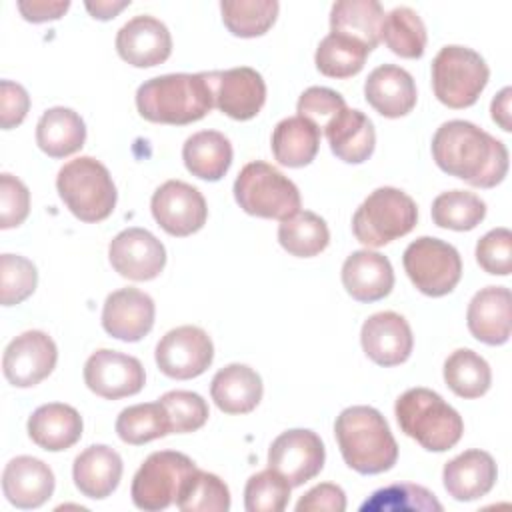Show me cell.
Masks as SVG:
<instances>
[{"label":"cell","mask_w":512,"mask_h":512,"mask_svg":"<svg viewBox=\"0 0 512 512\" xmlns=\"http://www.w3.org/2000/svg\"><path fill=\"white\" fill-rule=\"evenodd\" d=\"M432 158L442 172L478 188L500 184L508 172L504 142L468 120H448L436 130Z\"/></svg>","instance_id":"obj_1"},{"label":"cell","mask_w":512,"mask_h":512,"mask_svg":"<svg viewBox=\"0 0 512 512\" xmlns=\"http://www.w3.org/2000/svg\"><path fill=\"white\" fill-rule=\"evenodd\" d=\"M214 106V72L164 74L142 82L136 108L156 124H190L202 120Z\"/></svg>","instance_id":"obj_2"},{"label":"cell","mask_w":512,"mask_h":512,"mask_svg":"<svg viewBox=\"0 0 512 512\" xmlns=\"http://www.w3.org/2000/svg\"><path fill=\"white\" fill-rule=\"evenodd\" d=\"M344 462L358 474H380L398 460V444L384 416L372 406L344 408L334 422Z\"/></svg>","instance_id":"obj_3"},{"label":"cell","mask_w":512,"mask_h":512,"mask_svg":"<svg viewBox=\"0 0 512 512\" xmlns=\"http://www.w3.org/2000/svg\"><path fill=\"white\" fill-rule=\"evenodd\" d=\"M394 414L400 430L424 450L446 452L464 432L462 416L434 390L410 388L398 396Z\"/></svg>","instance_id":"obj_4"},{"label":"cell","mask_w":512,"mask_h":512,"mask_svg":"<svg viewBox=\"0 0 512 512\" xmlns=\"http://www.w3.org/2000/svg\"><path fill=\"white\" fill-rule=\"evenodd\" d=\"M56 188L66 208L82 222L106 220L116 206V186L108 168L92 156H80L66 162Z\"/></svg>","instance_id":"obj_5"},{"label":"cell","mask_w":512,"mask_h":512,"mask_svg":"<svg viewBox=\"0 0 512 512\" xmlns=\"http://www.w3.org/2000/svg\"><path fill=\"white\" fill-rule=\"evenodd\" d=\"M234 198L238 206L258 218L286 220L300 210V192L296 184L268 162H248L234 180Z\"/></svg>","instance_id":"obj_6"},{"label":"cell","mask_w":512,"mask_h":512,"mask_svg":"<svg viewBox=\"0 0 512 512\" xmlns=\"http://www.w3.org/2000/svg\"><path fill=\"white\" fill-rule=\"evenodd\" d=\"M418 220L416 202L392 186L376 188L356 208L352 232L364 246L380 248L400 236H406Z\"/></svg>","instance_id":"obj_7"},{"label":"cell","mask_w":512,"mask_h":512,"mask_svg":"<svg viewBox=\"0 0 512 512\" xmlns=\"http://www.w3.org/2000/svg\"><path fill=\"white\" fill-rule=\"evenodd\" d=\"M490 78L484 58L466 46L450 44L440 48L432 60V88L448 108L472 106Z\"/></svg>","instance_id":"obj_8"},{"label":"cell","mask_w":512,"mask_h":512,"mask_svg":"<svg viewBox=\"0 0 512 512\" xmlns=\"http://www.w3.org/2000/svg\"><path fill=\"white\" fill-rule=\"evenodd\" d=\"M410 282L426 296L450 294L462 276L458 250L434 236H420L408 244L402 256Z\"/></svg>","instance_id":"obj_9"},{"label":"cell","mask_w":512,"mask_h":512,"mask_svg":"<svg viewBox=\"0 0 512 512\" xmlns=\"http://www.w3.org/2000/svg\"><path fill=\"white\" fill-rule=\"evenodd\" d=\"M196 470L192 458L174 450L152 452L132 478L130 496L136 508L158 512L176 502L184 480Z\"/></svg>","instance_id":"obj_10"},{"label":"cell","mask_w":512,"mask_h":512,"mask_svg":"<svg viewBox=\"0 0 512 512\" xmlns=\"http://www.w3.org/2000/svg\"><path fill=\"white\" fill-rule=\"evenodd\" d=\"M156 364L162 374L176 380H188L204 374L214 358L210 336L198 326H178L166 332L156 344Z\"/></svg>","instance_id":"obj_11"},{"label":"cell","mask_w":512,"mask_h":512,"mask_svg":"<svg viewBox=\"0 0 512 512\" xmlns=\"http://www.w3.org/2000/svg\"><path fill=\"white\" fill-rule=\"evenodd\" d=\"M150 210L158 226L170 236H190L208 218V206L198 188L182 180H166L152 194Z\"/></svg>","instance_id":"obj_12"},{"label":"cell","mask_w":512,"mask_h":512,"mask_svg":"<svg viewBox=\"0 0 512 512\" xmlns=\"http://www.w3.org/2000/svg\"><path fill=\"white\" fill-rule=\"evenodd\" d=\"M324 444L306 428H292L274 438L268 450V468L282 474L292 488L320 474L324 466Z\"/></svg>","instance_id":"obj_13"},{"label":"cell","mask_w":512,"mask_h":512,"mask_svg":"<svg viewBox=\"0 0 512 512\" xmlns=\"http://www.w3.org/2000/svg\"><path fill=\"white\" fill-rule=\"evenodd\" d=\"M58 360L54 340L42 330H26L4 350L2 372L12 386L30 388L50 376Z\"/></svg>","instance_id":"obj_14"},{"label":"cell","mask_w":512,"mask_h":512,"mask_svg":"<svg viewBox=\"0 0 512 512\" xmlns=\"http://www.w3.org/2000/svg\"><path fill=\"white\" fill-rule=\"evenodd\" d=\"M86 386L106 400L134 396L144 388L146 372L138 358L100 348L84 364Z\"/></svg>","instance_id":"obj_15"},{"label":"cell","mask_w":512,"mask_h":512,"mask_svg":"<svg viewBox=\"0 0 512 512\" xmlns=\"http://www.w3.org/2000/svg\"><path fill=\"white\" fill-rule=\"evenodd\" d=\"M112 268L128 280H152L166 264L164 244L146 228H126L108 246Z\"/></svg>","instance_id":"obj_16"},{"label":"cell","mask_w":512,"mask_h":512,"mask_svg":"<svg viewBox=\"0 0 512 512\" xmlns=\"http://www.w3.org/2000/svg\"><path fill=\"white\" fill-rule=\"evenodd\" d=\"M120 58L136 68L158 66L172 52V36L164 22L154 16L138 14L130 18L116 34Z\"/></svg>","instance_id":"obj_17"},{"label":"cell","mask_w":512,"mask_h":512,"mask_svg":"<svg viewBox=\"0 0 512 512\" xmlns=\"http://www.w3.org/2000/svg\"><path fill=\"white\" fill-rule=\"evenodd\" d=\"M360 342L366 356L378 366H398L412 354L414 338L410 324L396 312H376L364 320Z\"/></svg>","instance_id":"obj_18"},{"label":"cell","mask_w":512,"mask_h":512,"mask_svg":"<svg viewBox=\"0 0 512 512\" xmlns=\"http://www.w3.org/2000/svg\"><path fill=\"white\" fill-rule=\"evenodd\" d=\"M154 300L138 288H120L108 294L102 308L104 330L118 340L138 342L154 326Z\"/></svg>","instance_id":"obj_19"},{"label":"cell","mask_w":512,"mask_h":512,"mask_svg":"<svg viewBox=\"0 0 512 512\" xmlns=\"http://www.w3.org/2000/svg\"><path fill=\"white\" fill-rule=\"evenodd\" d=\"M266 102V84L250 66L214 72V104L234 120L254 118Z\"/></svg>","instance_id":"obj_20"},{"label":"cell","mask_w":512,"mask_h":512,"mask_svg":"<svg viewBox=\"0 0 512 512\" xmlns=\"http://www.w3.org/2000/svg\"><path fill=\"white\" fill-rule=\"evenodd\" d=\"M2 492L16 508H38L54 492V474L46 462L34 456H16L2 472Z\"/></svg>","instance_id":"obj_21"},{"label":"cell","mask_w":512,"mask_h":512,"mask_svg":"<svg viewBox=\"0 0 512 512\" xmlns=\"http://www.w3.org/2000/svg\"><path fill=\"white\" fill-rule=\"evenodd\" d=\"M498 478L494 458L484 450H466L446 462L442 480L448 496L458 502H470L486 496Z\"/></svg>","instance_id":"obj_22"},{"label":"cell","mask_w":512,"mask_h":512,"mask_svg":"<svg viewBox=\"0 0 512 512\" xmlns=\"http://www.w3.org/2000/svg\"><path fill=\"white\" fill-rule=\"evenodd\" d=\"M366 102L386 118H400L416 106V84L410 72L396 64L374 68L364 82Z\"/></svg>","instance_id":"obj_23"},{"label":"cell","mask_w":512,"mask_h":512,"mask_svg":"<svg viewBox=\"0 0 512 512\" xmlns=\"http://www.w3.org/2000/svg\"><path fill=\"white\" fill-rule=\"evenodd\" d=\"M510 302V290L504 286L478 290L466 312L470 334L488 346L506 344L510 338Z\"/></svg>","instance_id":"obj_24"},{"label":"cell","mask_w":512,"mask_h":512,"mask_svg":"<svg viewBox=\"0 0 512 512\" xmlns=\"http://www.w3.org/2000/svg\"><path fill=\"white\" fill-rule=\"evenodd\" d=\"M342 284L354 300L376 302L390 294L394 270L384 254L356 250L342 264Z\"/></svg>","instance_id":"obj_25"},{"label":"cell","mask_w":512,"mask_h":512,"mask_svg":"<svg viewBox=\"0 0 512 512\" xmlns=\"http://www.w3.org/2000/svg\"><path fill=\"white\" fill-rule=\"evenodd\" d=\"M72 478L86 498L102 500L116 490L122 478V458L106 444H92L74 458Z\"/></svg>","instance_id":"obj_26"},{"label":"cell","mask_w":512,"mask_h":512,"mask_svg":"<svg viewBox=\"0 0 512 512\" xmlns=\"http://www.w3.org/2000/svg\"><path fill=\"white\" fill-rule=\"evenodd\" d=\"M28 436L42 450H68L82 436V416L62 402L42 404L28 418Z\"/></svg>","instance_id":"obj_27"},{"label":"cell","mask_w":512,"mask_h":512,"mask_svg":"<svg viewBox=\"0 0 512 512\" xmlns=\"http://www.w3.org/2000/svg\"><path fill=\"white\" fill-rule=\"evenodd\" d=\"M324 132L332 154L348 164H360L374 152V124L360 110L346 106L336 118L328 122Z\"/></svg>","instance_id":"obj_28"},{"label":"cell","mask_w":512,"mask_h":512,"mask_svg":"<svg viewBox=\"0 0 512 512\" xmlns=\"http://www.w3.org/2000/svg\"><path fill=\"white\" fill-rule=\"evenodd\" d=\"M262 378L246 364H228L220 368L210 384L214 404L226 414H248L262 400Z\"/></svg>","instance_id":"obj_29"},{"label":"cell","mask_w":512,"mask_h":512,"mask_svg":"<svg viewBox=\"0 0 512 512\" xmlns=\"http://www.w3.org/2000/svg\"><path fill=\"white\" fill-rule=\"evenodd\" d=\"M84 140V120L72 108H48L36 124V144L50 158H64L78 152L84 146Z\"/></svg>","instance_id":"obj_30"},{"label":"cell","mask_w":512,"mask_h":512,"mask_svg":"<svg viewBox=\"0 0 512 512\" xmlns=\"http://www.w3.org/2000/svg\"><path fill=\"white\" fill-rule=\"evenodd\" d=\"M182 160L188 172L200 180H220L232 164V144L216 130H200L186 138Z\"/></svg>","instance_id":"obj_31"},{"label":"cell","mask_w":512,"mask_h":512,"mask_svg":"<svg viewBox=\"0 0 512 512\" xmlns=\"http://www.w3.org/2000/svg\"><path fill=\"white\" fill-rule=\"evenodd\" d=\"M384 8L376 0H340L330 10V30L362 42L370 52L380 44Z\"/></svg>","instance_id":"obj_32"},{"label":"cell","mask_w":512,"mask_h":512,"mask_svg":"<svg viewBox=\"0 0 512 512\" xmlns=\"http://www.w3.org/2000/svg\"><path fill=\"white\" fill-rule=\"evenodd\" d=\"M318 146L320 130L300 116L280 120L272 132V154L278 164L288 168L308 166L316 158Z\"/></svg>","instance_id":"obj_33"},{"label":"cell","mask_w":512,"mask_h":512,"mask_svg":"<svg viewBox=\"0 0 512 512\" xmlns=\"http://www.w3.org/2000/svg\"><path fill=\"white\" fill-rule=\"evenodd\" d=\"M280 246L298 258H312L320 254L330 242V230L318 214L310 210H298L278 226Z\"/></svg>","instance_id":"obj_34"},{"label":"cell","mask_w":512,"mask_h":512,"mask_svg":"<svg viewBox=\"0 0 512 512\" xmlns=\"http://www.w3.org/2000/svg\"><path fill=\"white\" fill-rule=\"evenodd\" d=\"M444 382L460 398H480L492 384V372L480 354L458 348L444 362Z\"/></svg>","instance_id":"obj_35"},{"label":"cell","mask_w":512,"mask_h":512,"mask_svg":"<svg viewBox=\"0 0 512 512\" xmlns=\"http://www.w3.org/2000/svg\"><path fill=\"white\" fill-rule=\"evenodd\" d=\"M380 40L400 58H420L426 48V26L408 6H398L384 14Z\"/></svg>","instance_id":"obj_36"},{"label":"cell","mask_w":512,"mask_h":512,"mask_svg":"<svg viewBox=\"0 0 512 512\" xmlns=\"http://www.w3.org/2000/svg\"><path fill=\"white\" fill-rule=\"evenodd\" d=\"M370 50L348 36L330 32L324 36L316 48V68L330 78H350L364 68Z\"/></svg>","instance_id":"obj_37"},{"label":"cell","mask_w":512,"mask_h":512,"mask_svg":"<svg viewBox=\"0 0 512 512\" xmlns=\"http://www.w3.org/2000/svg\"><path fill=\"white\" fill-rule=\"evenodd\" d=\"M280 4L276 0H224L220 2L224 26L240 38H256L276 22Z\"/></svg>","instance_id":"obj_38"},{"label":"cell","mask_w":512,"mask_h":512,"mask_svg":"<svg viewBox=\"0 0 512 512\" xmlns=\"http://www.w3.org/2000/svg\"><path fill=\"white\" fill-rule=\"evenodd\" d=\"M116 434L122 442L140 446L170 434V422L160 402L134 404L124 408L116 418Z\"/></svg>","instance_id":"obj_39"},{"label":"cell","mask_w":512,"mask_h":512,"mask_svg":"<svg viewBox=\"0 0 512 512\" xmlns=\"http://www.w3.org/2000/svg\"><path fill=\"white\" fill-rule=\"evenodd\" d=\"M486 216V204L468 190H448L434 198L432 220L440 228L464 232L476 228Z\"/></svg>","instance_id":"obj_40"},{"label":"cell","mask_w":512,"mask_h":512,"mask_svg":"<svg viewBox=\"0 0 512 512\" xmlns=\"http://www.w3.org/2000/svg\"><path fill=\"white\" fill-rule=\"evenodd\" d=\"M176 506L182 512H226L230 508V490L216 474L196 468L184 480Z\"/></svg>","instance_id":"obj_41"},{"label":"cell","mask_w":512,"mask_h":512,"mask_svg":"<svg viewBox=\"0 0 512 512\" xmlns=\"http://www.w3.org/2000/svg\"><path fill=\"white\" fill-rule=\"evenodd\" d=\"M362 512H398V510H418V512H440L442 504L424 486L400 482L390 484L372 492V496L360 506Z\"/></svg>","instance_id":"obj_42"},{"label":"cell","mask_w":512,"mask_h":512,"mask_svg":"<svg viewBox=\"0 0 512 512\" xmlns=\"http://www.w3.org/2000/svg\"><path fill=\"white\" fill-rule=\"evenodd\" d=\"M288 480L272 468L260 470L246 482L244 506L248 512H282L290 500Z\"/></svg>","instance_id":"obj_43"},{"label":"cell","mask_w":512,"mask_h":512,"mask_svg":"<svg viewBox=\"0 0 512 512\" xmlns=\"http://www.w3.org/2000/svg\"><path fill=\"white\" fill-rule=\"evenodd\" d=\"M170 422V434H186L202 428L208 420L206 400L190 390H170L158 400Z\"/></svg>","instance_id":"obj_44"},{"label":"cell","mask_w":512,"mask_h":512,"mask_svg":"<svg viewBox=\"0 0 512 512\" xmlns=\"http://www.w3.org/2000/svg\"><path fill=\"white\" fill-rule=\"evenodd\" d=\"M38 284L36 266L18 254L0 256V300L2 306L24 302Z\"/></svg>","instance_id":"obj_45"},{"label":"cell","mask_w":512,"mask_h":512,"mask_svg":"<svg viewBox=\"0 0 512 512\" xmlns=\"http://www.w3.org/2000/svg\"><path fill=\"white\" fill-rule=\"evenodd\" d=\"M346 108L342 94L324 86L306 88L296 104L300 118L312 122L318 130H324L332 118H336Z\"/></svg>","instance_id":"obj_46"},{"label":"cell","mask_w":512,"mask_h":512,"mask_svg":"<svg viewBox=\"0 0 512 512\" xmlns=\"http://www.w3.org/2000/svg\"><path fill=\"white\" fill-rule=\"evenodd\" d=\"M476 262L488 274L508 276L512 270V232L508 228L486 232L476 244Z\"/></svg>","instance_id":"obj_47"},{"label":"cell","mask_w":512,"mask_h":512,"mask_svg":"<svg viewBox=\"0 0 512 512\" xmlns=\"http://www.w3.org/2000/svg\"><path fill=\"white\" fill-rule=\"evenodd\" d=\"M30 212V192L26 184L4 172L0 174V228L20 226Z\"/></svg>","instance_id":"obj_48"},{"label":"cell","mask_w":512,"mask_h":512,"mask_svg":"<svg viewBox=\"0 0 512 512\" xmlns=\"http://www.w3.org/2000/svg\"><path fill=\"white\" fill-rule=\"evenodd\" d=\"M30 108V96L24 86L12 80L0 82V126L2 130H10L18 126Z\"/></svg>","instance_id":"obj_49"},{"label":"cell","mask_w":512,"mask_h":512,"mask_svg":"<svg viewBox=\"0 0 512 512\" xmlns=\"http://www.w3.org/2000/svg\"><path fill=\"white\" fill-rule=\"evenodd\" d=\"M344 512L346 510V494L340 486L324 482L308 490L296 504V512Z\"/></svg>","instance_id":"obj_50"},{"label":"cell","mask_w":512,"mask_h":512,"mask_svg":"<svg viewBox=\"0 0 512 512\" xmlns=\"http://www.w3.org/2000/svg\"><path fill=\"white\" fill-rule=\"evenodd\" d=\"M70 8L68 0H20L18 10L28 22L58 20Z\"/></svg>","instance_id":"obj_51"},{"label":"cell","mask_w":512,"mask_h":512,"mask_svg":"<svg viewBox=\"0 0 512 512\" xmlns=\"http://www.w3.org/2000/svg\"><path fill=\"white\" fill-rule=\"evenodd\" d=\"M510 98H512V88L506 86L502 88L492 104H490V112H492V120L504 130V132H510L512 130V124H510Z\"/></svg>","instance_id":"obj_52"},{"label":"cell","mask_w":512,"mask_h":512,"mask_svg":"<svg viewBox=\"0 0 512 512\" xmlns=\"http://www.w3.org/2000/svg\"><path fill=\"white\" fill-rule=\"evenodd\" d=\"M86 10L92 14V18L98 20H110L114 18L120 10L130 6V0H96V2H86Z\"/></svg>","instance_id":"obj_53"}]
</instances>
